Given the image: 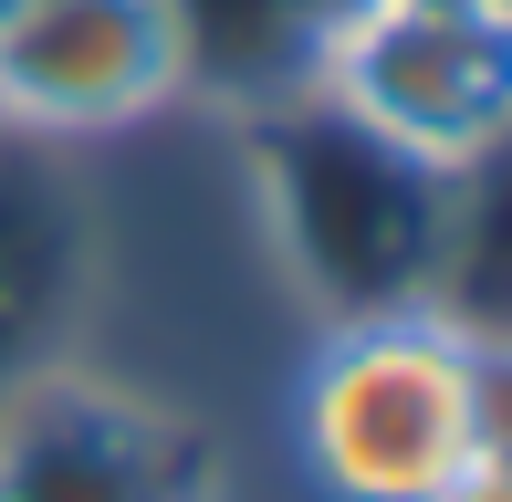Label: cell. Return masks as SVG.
<instances>
[{"label":"cell","instance_id":"2","mask_svg":"<svg viewBox=\"0 0 512 502\" xmlns=\"http://www.w3.org/2000/svg\"><path fill=\"white\" fill-rule=\"evenodd\" d=\"M230 136L251 157L262 251L293 283L304 325L366 314V304H418V293L450 304V262L471 241V199L492 178H429L398 147L324 116L314 95L251 105V116H230Z\"/></svg>","mask_w":512,"mask_h":502},{"label":"cell","instance_id":"8","mask_svg":"<svg viewBox=\"0 0 512 502\" xmlns=\"http://www.w3.org/2000/svg\"><path fill=\"white\" fill-rule=\"evenodd\" d=\"M0 11H21V0H0Z\"/></svg>","mask_w":512,"mask_h":502},{"label":"cell","instance_id":"5","mask_svg":"<svg viewBox=\"0 0 512 502\" xmlns=\"http://www.w3.org/2000/svg\"><path fill=\"white\" fill-rule=\"evenodd\" d=\"M0 502H209V461L157 387L74 346L0 398Z\"/></svg>","mask_w":512,"mask_h":502},{"label":"cell","instance_id":"4","mask_svg":"<svg viewBox=\"0 0 512 502\" xmlns=\"http://www.w3.org/2000/svg\"><path fill=\"white\" fill-rule=\"evenodd\" d=\"M189 116V53L168 0H21L0 11V147L105 157Z\"/></svg>","mask_w":512,"mask_h":502},{"label":"cell","instance_id":"1","mask_svg":"<svg viewBox=\"0 0 512 502\" xmlns=\"http://www.w3.org/2000/svg\"><path fill=\"white\" fill-rule=\"evenodd\" d=\"M283 461L304 502H450L481 461H502V325L439 293L304 325Z\"/></svg>","mask_w":512,"mask_h":502},{"label":"cell","instance_id":"6","mask_svg":"<svg viewBox=\"0 0 512 502\" xmlns=\"http://www.w3.org/2000/svg\"><path fill=\"white\" fill-rule=\"evenodd\" d=\"M95 304V210L74 189V157L0 147V398L32 367L74 356Z\"/></svg>","mask_w":512,"mask_h":502},{"label":"cell","instance_id":"7","mask_svg":"<svg viewBox=\"0 0 512 502\" xmlns=\"http://www.w3.org/2000/svg\"><path fill=\"white\" fill-rule=\"evenodd\" d=\"M429 11H512V0H429Z\"/></svg>","mask_w":512,"mask_h":502},{"label":"cell","instance_id":"3","mask_svg":"<svg viewBox=\"0 0 512 502\" xmlns=\"http://www.w3.org/2000/svg\"><path fill=\"white\" fill-rule=\"evenodd\" d=\"M293 95H314L324 116L398 147L429 178H492L512 136V11L345 0L314 32Z\"/></svg>","mask_w":512,"mask_h":502}]
</instances>
